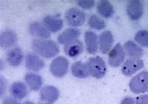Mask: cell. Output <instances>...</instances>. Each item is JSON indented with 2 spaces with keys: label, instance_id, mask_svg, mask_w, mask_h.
<instances>
[{
  "label": "cell",
  "instance_id": "6da1fadb",
  "mask_svg": "<svg viewBox=\"0 0 148 104\" xmlns=\"http://www.w3.org/2000/svg\"><path fill=\"white\" fill-rule=\"evenodd\" d=\"M33 51L46 59H51L57 55L60 48L56 42L43 39H34L32 42Z\"/></svg>",
  "mask_w": 148,
  "mask_h": 104
},
{
  "label": "cell",
  "instance_id": "7a4b0ae2",
  "mask_svg": "<svg viewBox=\"0 0 148 104\" xmlns=\"http://www.w3.org/2000/svg\"><path fill=\"white\" fill-rule=\"evenodd\" d=\"M86 65L89 75L96 79H102L106 74L107 67L106 63L100 56L89 58Z\"/></svg>",
  "mask_w": 148,
  "mask_h": 104
},
{
  "label": "cell",
  "instance_id": "3957f363",
  "mask_svg": "<svg viewBox=\"0 0 148 104\" xmlns=\"http://www.w3.org/2000/svg\"><path fill=\"white\" fill-rule=\"evenodd\" d=\"M130 88L134 94H143L148 91V72L142 71L131 79Z\"/></svg>",
  "mask_w": 148,
  "mask_h": 104
},
{
  "label": "cell",
  "instance_id": "277c9868",
  "mask_svg": "<svg viewBox=\"0 0 148 104\" xmlns=\"http://www.w3.org/2000/svg\"><path fill=\"white\" fill-rule=\"evenodd\" d=\"M69 61L64 56H58L50 64L49 70L52 75L58 78L64 76L68 71Z\"/></svg>",
  "mask_w": 148,
  "mask_h": 104
},
{
  "label": "cell",
  "instance_id": "5b68a950",
  "mask_svg": "<svg viewBox=\"0 0 148 104\" xmlns=\"http://www.w3.org/2000/svg\"><path fill=\"white\" fill-rule=\"evenodd\" d=\"M65 19L69 26H80L84 24L86 15L83 11L77 8H71L66 11Z\"/></svg>",
  "mask_w": 148,
  "mask_h": 104
},
{
  "label": "cell",
  "instance_id": "8992f818",
  "mask_svg": "<svg viewBox=\"0 0 148 104\" xmlns=\"http://www.w3.org/2000/svg\"><path fill=\"white\" fill-rule=\"evenodd\" d=\"M126 52L120 43H117L109 53L108 63L112 67H118L121 65L126 58Z\"/></svg>",
  "mask_w": 148,
  "mask_h": 104
},
{
  "label": "cell",
  "instance_id": "52a82bcc",
  "mask_svg": "<svg viewBox=\"0 0 148 104\" xmlns=\"http://www.w3.org/2000/svg\"><path fill=\"white\" fill-rule=\"evenodd\" d=\"M127 16L132 21H137L141 18L144 12L143 1L140 0H130L127 3Z\"/></svg>",
  "mask_w": 148,
  "mask_h": 104
},
{
  "label": "cell",
  "instance_id": "ba28073f",
  "mask_svg": "<svg viewBox=\"0 0 148 104\" xmlns=\"http://www.w3.org/2000/svg\"><path fill=\"white\" fill-rule=\"evenodd\" d=\"M144 67V61L140 59H129L123 65L121 72L126 76L134 74Z\"/></svg>",
  "mask_w": 148,
  "mask_h": 104
},
{
  "label": "cell",
  "instance_id": "9c48e42d",
  "mask_svg": "<svg viewBox=\"0 0 148 104\" xmlns=\"http://www.w3.org/2000/svg\"><path fill=\"white\" fill-rule=\"evenodd\" d=\"M43 24L51 33H56L63 27L64 22L60 15H48L43 19Z\"/></svg>",
  "mask_w": 148,
  "mask_h": 104
},
{
  "label": "cell",
  "instance_id": "30bf717a",
  "mask_svg": "<svg viewBox=\"0 0 148 104\" xmlns=\"http://www.w3.org/2000/svg\"><path fill=\"white\" fill-rule=\"evenodd\" d=\"M25 65L29 70L38 72L45 67V63L38 55L33 53H28L26 56Z\"/></svg>",
  "mask_w": 148,
  "mask_h": 104
},
{
  "label": "cell",
  "instance_id": "8fae6325",
  "mask_svg": "<svg viewBox=\"0 0 148 104\" xmlns=\"http://www.w3.org/2000/svg\"><path fill=\"white\" fill-rule=\"evenodd\" d=\"M60 97V92L58 88L52 85H46L40 92V98L42 101L48 103L55 102Z\"/></svg>",
  "mask_w": 148,
  "mask_h": 104
},
{
  "label": "cell",
  "instance_id": "7c38bea8",
  "mask_svg": "<svg viewBox=\"0 0 148 104\" xmlns=\"http://www.w3.org/2000/svg\"><path fill=\"white\" fill-rule=\"evenodd\" d=\"M113 42V36L110 31H104L101 33L98 40L99 48L101 52L103 54L110 52Z\"/></svg>",
  "mask_w": 148,
  "mask_h": 104
},
{
  "label": "cell",
  "instance_id": "4fadbf2b",
  "mask_svg": "<svg viewBox=\"0 0 148 104\" xmlns=\"http://www.w3.org/2000/svg\"><path fill=\"white\" fill-rule=\"evenodd\" d=\"M17 35L16 33L11 30H6L0 35V45L1 48L8 49L17 43Z\"/></svg>",
  "mask_w": 148,
  "mask_h": 104
},
{
  "label": "cell",
  "instance_id": "5bb4252c",
  "mask_svg": "<svg viewBox=\"0 0 148 104\" xmlns=\"http://www.w3.org/2000/svg\"><path fill=\"white\" fill-rule=\"evenodd\" d=\"M28 30L29 33L33 37L40 38H49L51 34L48 29L43 23L39 21H34L31 23L29 25Z\"/></svg>",
  "mask_w": 148,
  "mask_h": 104
},
{
  "label": "cell",
  "instance_id": "9a60e30c",
  "mask_svg": "<svg viewBox=\"0 0 148 104\" xmlns=\"http://www.w3.org/2000/svg\"><path fill=\"white\" fill-rule=\"evenodd\" d=\"M84 41L87 52L94 55L98 52V38L97 34L92 31H86L84 34Z\"/></svg>",
  "mask_w": 148,
  "mask_h": 104
},
{
  "label": "cell",
  "instance_id": "2e32d148",
  "mask_svg": "<svg viewBox=\"0 0 148 104\" xmlns=\"http://www.w3.org/2000/svg\"><path fill=\"white\" fill-rule=\"evenodd\" d=\"M81 34L80 30L70 28L66 29L58 37V41L62 45H66L70 42L77 40Z\"/></svg>",
  "mask_w": 148,
  "mask_h": 104
},
{
  "label": "cell",
  "instance_id": "e0dca14e",
  "mask_svg": "<svg viewBox=\"0 0 148 104\" xmlns=\"http://www.w3.org/2000/svg\"><path fill=\"white\" fill-rule=\"evenodd\" d=\"M84 47L83 43L79 40H76L73 41L65 45L64 50L65 53L68 56L75 58L79 56L83 52Z\"/></svg>",
  "mask_w": 148,
  "mask_h": 104
},
{
  "label": "cell",
  "instance_id": "ac0fdd59",
  "mask_svg": "<svg viewBox=\"0 0 148 104\" xmlns=\"http://www.w3.org/2000/svg\"><path fill=\"white\" fill-rule=\"evenodd\" d=\"M124 49L126 53L131 59H140L144 54L143 48L131 40L127 41L124 43Z\"/></svg>",
  "mask_w": 148,
  "mask_h": 104
},
{
  "label": "cell",
  "instance_id": "d6986e66",
  "mask_svg": "<svg viewBox=\"0 0 148 104\" xmlns=\"http://www.w3.org/2000/svg\"><path fill=\"white\" fill-rule=\"evenodd\" d=\"M23 57L24 56L21 49L19 47H16L8 52L6 60L11 66L18 67L22 63Z\"/></svg>",
  "mask_w": 148,
  "mask_h": 104
},
{
  "label": "cell",
  "instance_id": "ffe728a7",
  "mask_svg": "<svg viewBox=\"0 0 148 104\" xmlns=\"http://www.w3.org/2000/svg\"><path fill=\"white\" fill-rule=\"evenodd\" d=\"M96 10L99 14L105 18H111L114 13L113 6L107 0H101L98 1L97 4Z\"/></svg>",
  "mask_w": 148,
  "mask_h": 104
},
{
  "label": "cell",
  "instance_id": "44dd1931",
  "mask_svg": "<svg viewBox=\"0 0 148 104\" xmlns=\"http://www.w3.org/2000/svg\"><path fill=\"white\" fill-rule=\"evenodd\" d=\"M10 92L13 97L18 100H22L26 97L28 89L26 85L21 82L13 83L10 87Z\"/></svg>",
  "mask_w": 148,
  "mask_h": 104
},
{
  "label": "cell",
  "instance_id": "7402d4cb",
  "mask_svg": "<svg viewBox=\"0 0 148 104\" xmlns=\"http://www.w3.org/2000/svg\"><path fill=\"white\" fill-rule=\"evenodd\" d=\"M72 74L79 79H86L89 75L86 65L80 61H76L71 65Z\"/></svg>",
  "mask_w": 148,
  "mask_h": 104
},
{
  "label": "cell",
  "instance_id": "603a6c76",
  "mask_svg": "<svg viewBox=\"0 0 148 104\" xmlns=\"http://www.w3.org/2000/svg\"><path fill=\"white\" fill-rule=\"evenodd\" d=\"M25 81L31 90L38 91L42 85V79L40 75L33 73H28L25 76Z\"/></svg>",
  "mask_w": 148,
  "mask_h": 104
},
{
  "label": "cell",
  "instance_id": "cb8c5ba5",
  "mask_svg": "<svg viewBox=\"0 0 148 104\" xmlns=\"http://www.w3.org/2000/svg\"><path fill=\"white\" fill-rule=\"evenodd\" d=\"M88 24L90 28L97 30H101L106 27V22L96 14H92L89 18Z\"/></svg>",
  "mask_w": 148,
  "mask_h": 104
},
{
  "label": "cell",
  "instance_id": "d4e9b609",
  "mask_svg": "<svg viewBox=\"0 0 148 104\" xmlns=\"http://www.w3.org/2000/svg\"><path fill=\"white\" fill-rule=\"evenodd\" d=\"M134 40L143 47H148V31L141 30L136 33Z\"/></svg>",
  "mask_w": 148,
  "mask_h": 104
},
{
  "label": "cell",
  "instance_id": "484cf974",
  "mask_svg": "<svg viewBox=\"0 0 148 104\" xmlns=\"http://www.w3.org/2000/svg\"><path fill=\"white\" fill-rule=\"evenodd\" d=\"M76 3L81 8L85 10L91 9L95 5V1L92 0H79Z\"/></svg>",
  "mask_w": 148,
  "mask_h": 104
},
{
  "label": "cell",
  "instance_id": "4316f807",
  "mask_svg": "<svg viewBox=\"0 0 148 104\" xmlns=\"http://www.w3.org/2000/svg\"><path fill=\"white\" fill-rule=\"evenodd\" d=\"M135 104H148V95H142L136 99Z\"/></svg>",
  "mask_w": 148,
  "mask_h": 104
},
{
  "label": "cell",
  "instance_id": "83f0119b",
  "mask_svg": "<svg viewBox=\"0 0 148 104\" xmlns=\"http://www.w3.org/2000/svg\"><path fill=\"white\" fill-rule=\"evenodd\" d=\"M3 104H21L16 98L11 97H8L4 99Z\"/></svg>",
  "mask_w": 148,
  "mask_h": 104
},
{
  "label": "cell",
  "instance_id": "f1b7e54d",
  "mask_svg": "<svg viewBox=\"0 0 148 104\" xmlns=\"http://www.w3.org/2000/svg\"><path fill=\"white\" fill-rule=\"evenodd\" d=\"M121 104H135V101L133 98L127 97L123 100Z\"/></svg>",
  "mask_w": 148,
  "mask_h": 104
},
{
  "label": "cell",
  "instance_id": "f546056e",
  "mask_svg": "<svg viewBox=\"0 0 148 104\" xmlns=\"http://www.w3.org/2000/svg\"><path fill=\"white\" fill-rule=\"evenodd\" d=\"M23 104H34V103L32 102H31V101H26V102L23 103Z\"/></svg>",
  "mask_w": 148,
  "mask_h": 104
},
{
  "label": "cell",
  "instance_id": "4dcf8cb0",
  "mask_svg": "<svg viewBox=\"0 0 148 104\" xmlns=\"http://www.w3.org/2000/svg\"><path fill=\"white\" fill-rule=\"evenodd\" d=\"M41 104H51V103H41Z\"/></svg>",
  "mask_w": 148,
  "mask_h": 104
}]
</instances>
